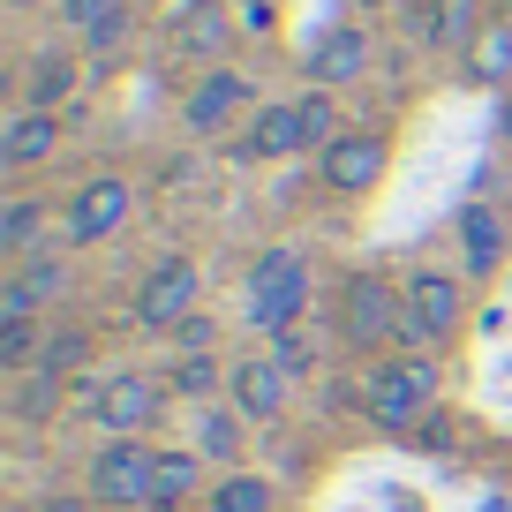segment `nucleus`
<instances>
[{
	"instance_id": "obj_1",
	"label": "nucleus",
	"mask_w": 512,
	"mask_h": 512,
	"mask_svg": "<svg viewBox=\"0 0 512 512\" xmlns=\"http://www.w3.org/2000/svg\"><path fill=\"white\" fill-rule=\"evenodd\" d=\"M430 400H437V369L430 362H377L362 377V415L377 422V430H415L422 415H430Z\"/></svg>"
},
{
	"instance_id": "obj_2",
	"label": "nucleus",
	"mask_w": 512,
	"mask_h": 512,
	"mask_svg": "<svg viewBox=\"0 0 512 512\" xmlns=\"http://www.w3.org/2000/svg\"><path fill=\"white\" fill-rule=\"evenodd\" d=\"M302 302H309V256L302 249H264L249 264V317L264 324V332H287L294 317H302Z\"/></svg>"
},
{
	"instance_id": "obj_3",
	"label": "nucleus",
	"mask_w": 512,
	"mask_h": 512,
	"mask_svg": "<svg viewBox=\"0 0 512 512\" xmlns=\"http://www.w3.org/2000/svg\"><path fill=\"white\" fill-rule=\"evenodd\" d=\"M128 211H136V189H128L121 174H98V181H83V189L61 204V234L76 241V249H91V241L121 234Z\"/></svg>"
},
{
	"instance_id": "obj_4",
	"label": "nucleus",
	"mask_w": 512,
	"mask_h": 512,
	"mask_svg": "<svg viewBox=\"0 0 512 512\" xmlns=\"http://www.w3.org/2000/svg\"><path fill=\"white\" fill-rule=\"evenodd\" d=\"M151 475H159V452L136 437H113L91 460V497L98 505H151Z\"/></svg>"
},
{
	"instance_id": "obj_5",
	"label": "nucleus",
	"mask_w": 512,
	"mask_h": 512,
	"mask_svg": "<svg viewBox=\"0 0 512 512\" xmlns=\"http://www.w3.org/2000/svg\"><path fill=\"white\" fill-rule=\"evenodd\" d=\"M196 294H204V279H196L189 256H166L159 272L136 287V317L151 324V332H181V324L196 317Z\"/></svg>"
},
{
	"instance_id": "obj_6",
	"label": "nucleus",
	"mask_w": 512,
	"mask_h": 512,
	"mask_svg": "<svg viewBox=\"0 0 512 512\" xmlns=\"http://www.w3.org/2000/svg\"><path fill=\"white\" fill-rule=\"evenodd\" d=\"M339 324H347L354 347H384V339H400L407 302L384 287V279H347V294H339Z\"/></svg>"
},
{
	"instance_id": "obj_7",
	"label": "nucleus",
	"mask_w": 512,
	"mask_h": 512,
	"mask_svg": "<svg viewBox=\"0 0 512 512\" xmlns=\"http://www.w3.org/2000/svg\"><path fill=\"white\" fill-rule=\"evenodd\" d=\"M400 302H407L400 339H452L460 332V287H452L445 272H415L400 287Z\"/></svg>"
},
{
	"instance_id": "obj_8",
	"label": "nucleus",
	"mask_w": 512,
	"mask_h": 512,
	"mask_svg": "<svg viewBox=\"0 0 512 512\" xmlns=\"http://www.w3.org/2000/svg\"><path fill=\"white\" fill-rule=\"evenodd\" d=\"M241 98H249V76H241V68H204V76H196V91L181 98L189 136H219V128L241 113Z\"/></svg>"
},
{
	"instance_id": "obj_9",
	"label": "nucleus",
	"mask_w": 512,
	"mask_h": 512,
	"mask_svg": "<svg viewBox=\"0 0 512 512\" xmlns=\"http://www.w3.org/2000/svg\"><path fill=\"white\" fill-rule=\"evenodd\" d=\"M377 174H384V136L347 128V136H332V144H324V181H332L339 196H362Z\"/></svg>"
},
{
	"instance_id": "obj_10",
	"label": "nucleus",
	"mask_w": 512,
	"mask_h": 512,
	"mask_svg": "<svg viewBox=\"0 0 512 512\" xmlns=\"http://www.w3.org/2000/svg\"><path fill=\"white\" fill-rule=\"evenodd\" d=\"M317 136H309V113L302 98L294 106H264L249 121V136H241V159H294V151H309Z\"/></svg>"
},
{
	"instance_id": "obj_11",
	"label": "nucleus",
	"mask_w": 512,
	"mask_h": 512,
	"mask_svg": "<svg viewBox=\"0 0 512 512\" xmlns=\"http://www.w3.org/2000/svg\"><path fill=\"white\" fill-rule=\"evenodd\" d=\"M309 83H317V91H332V83H354L369 68V31L362 23H339V31H324L317 46H309Z\"/></svg>"
},
{
	"instance_id": "obj_12",
	"label": "nucleus",
	"mask_w": 512,
	"mask_h": 512,
	"mask_svg": "<svg viewBox=\"0 0 512 512\" xmlns=\"http://www.w3.org/2000/svg\"><path fill=\"white\" fill-rule=\"evenodd\" d=\"M415 38L437 46V53L475 46V38H482V0H422V8H415Z\"/></svg>"
},
{
	"instance_id": "obj_13",
	"label": "nucleus",
	"mask_w": 512,
	"mask_h": 512,
	"mask_svg": "<svg viewBox=\"0 0 512 512\" xmlns=\"http://www.w3.org/2000/svg\"><path fill=\"white\" fill-rule=\"evenodd\" d=\"M226 38H234L226 0H181V8H174V46H181V53H196V61H219Z\"/></svg>"
},
{
	"instance_id": "obj_14",
	"label": "nucleus",
	"mask_w": 512,
	"mask_h": 512,
	"mask_svg": "<svg viewBox=\"0 0 512 512\" xmlns=\"http://www.w3.org/2000/svg\"><path fill=\"white\" fill-rule=\"evenodd\" d=\"M151 415H159V384H144V377H121V384L98 392V422H106L113 437H136Z\"/></svg>"
},
{
	"instance_id": "obj_15",
	"label": "nucleus",
	"mask_w": 512,
	"mask_h": 512,
	"mask_svg": "<svg viewBox=\"0 0 512 512\" xmlns=\"http://www.w3.org/2000/svg\"><path fill=\"white\" fill-rule=\"evenodd\" d=\"M53 151H61V121L38 113V106H23L16 121L0 128V159L8 166H38V159H53Z\"/></svg>"
},
{
	"instance_id": "obj_16",
	"label": "nucleus",
	"mask_w": 512,
	"mask_h": 512,
	"mask_svg": "<svg viewBox=\"0 0 512 512\" xmlns=\"http://www.w3.org/2000/svg\"><path fill=\"white\" fill-rule=\"evenodd\" d=\"M234 407L249 422H272L279 407H287V369L279 362H241L234 369Z\"/></svg>"
},
{
	"instance_id": "obj_17",
	"label": "nucleus",
	"mask_w": 512,
	"mask_h": 512,
	"mask_svg": "<svg viewBox=\"0 0 512 512\" xmlns=\"http://www.w3.org/2000/svg\"><path fill=\"white\" fill-rule=\"evenodd\" d=\"M61 256H38V264H23L16 279H8V294H0V324L8 317H31L38 302H53V294H61Z\"/></svg>"
},
{
	"instance_id": "obj_18",
	"label": "nucleus",
	"mask_w": 512,
	"mask_h": 512,
	"mask_svg": "<svg viewBox=\"0 0 512 512\" xmlns=\"http://www.w3.org/2000/svg\"><path fill=\"white\" fill-rule=\"evenodd\" d=\"M460 249H467V272H497V256H505V219L490 204H467L460 211Z\"/></svg>"
},
{
	"instance_id": "obj_19",
	"label": "nucleus",
	"mask_w": 512,
	"mask_h": 512,
	"mask_svg": "<svg viewBox=\"0 0 512 512\" xmlns=\"http://www.w3.org/2000/svg\"><path fill=\"white\" fill-rule=\"evenodd\" d=\"M68 91H76V61H68L61 46H46V53H38V61H31V83H23V106L53 113V106H61Z\"/></svg>"
},
{
	"instance_id": "obj_20",
	"label": "nucleus",
	"mask_w": 512,
	"mask_h": 512,
	"mask_svg": "<svg viewBox=\"0 0 512 512\" xmlns=\"http://www.w3.org/2000/svg\"><path fill=\"white\" fill-rule=\"evenodd\" d=\"M467 76L475 83H512V16L482 23V38L467 46Z\"/></svg>"
},
{
	"instance_id": "obj_21",
	"label": "nucleus",
	"mask_w": 512,
	"mask_h": 512,
	"mask_svg": "<svg viewBox=\"0 0 512 512\" xmlns=\"http://www.w3.org/2000/svg\"><path fill=\"white\" fill-rule=\"evenodd\" d=\"M196 490V452H159V475H151V512H181Z\"/></svg>"
},
{
	"instance_id": "obj_22",
	"label": "nucleus",
	"mask_w": 512,
	"mask_h": 512,
	"mask_svg": "<svg viewBox=\"0 0 512 512\" xmlns=\"http://www.w3.org/2000/svg\"><path fill=\"white\" fill-rule=\"evenodd\" d=\"M279 497H272V482L264 475H226L219 490H211V512H272Z\"/></svg>"
},
{
	"instance_id": "obj_23",
	"label": "nucleus",
	"mask_w": 512,
	"mask_h": 512,
	"mask_svg": "<svg viewBox=\"0 0 512 512\" xmlns=\"http://www.w3.org/2000/svg\"><path fill=\"white\" fill-rule=\"evenodd\" d=\"M83 354H91V332H53L46 347H38V369H46V377H76Z\"/></svg>"
},
{
	"instance_id": "obj_24",
	"label": "nucleus",
	"mask_w": 512,
	"mask_h": 512,
	"mask_svg": "<svg viewBox=\"0 0 512 512\" xmlns=\"http://www.w3.org/2000/svg\"><path fill=\"white\" fill-rule=\"evenodd\" d=\"M38 219H46V211L31 204V196H16V204L0 211V249H31V234H38Z\"/></svg>"
},
{
	"instance_id": "obj_25",
	"label": "nucleus",
	"mask_w": 512,
	"mask_h": 512,
	"mask_svg": "<svg viewBox=\"0 0 512 512\" xmlns=\"http://www.w3.org/2000/svg\"><path fill=\"white\" fill-rule=\"evenodd\" d=\"M121 8H128V0H61V23H68V31H83V38H91L98 23H113Z\"/></svg>"
},
{
	"instance_id": "obj_26",
	"label": "nucleus",
	"mask_w": 512,
	"mask_h": 512,
	"mask_svg": "<svg viewBox=\"0 0 512 512\" xmlns=\"http://www.w3.org/2000/svg\"><path fill=\"white\" fill-rule=\"evenodd\" d=\"M0 362H8V369L38 362V332H31V317H8V324H0Z\"/></svg>"
},
{
	"instance_id": "obj_27",
	"label": "nucleus",
	"mask_w": 512,
	"mask_h": 512,
	"mask_svg": "<svg viewBox=\"0 0 512 512\" xmlns=\"http://www.w3.org/2000/svg\"><path fill=\"white\" fill-rule=\"evenodd\" d=\"M272 339H279V347H272V362L287 369V377H294V369H309V362H317V354H309V339H302V324H287V332H272Z\"/></svg>"
},
{
	"instance_id": "obj_28",
	"label": "nucleus",
	"mask_w": 512,
	"mask_h": 512,
	"mask_svg": "<svg viewBox=\"0 0 512 512\" xmlns=\"http://www.w3.org/2000/svg\"><path fill=\"white\" fill-rule=\"evenodd\" d=\"M211 384H219V369H211L204 354H189V362L174 369V392H189V400H196V392H211Z\"/></svg>"
},
{
	"instance_id": "obj_29",
	"label": "nucleus",
	"mask_w": 512,
	"mask_h": 512,
	"mask_svg": "<svg viewBox=\"0 0 512 512\" xmlns=\"http://www.w3.org/2000/svg\"><path fill=\"white\" fill-rule=\"evenodd\" d=\"M174 339H181V354H204V347H211L219 332H211V317H189V324H181Z\"/></svg>"
},
{
	"instance_id": "obj_30",
	"label": "nucleus",
	"mask_w": 512,
	"mask_h": 512,
	"mask_svg": "<svg viewBox=\"0 0 512 512\" xmlns=\"http://www.w3.org/2000/svg\"><path fill=\"white\" fill-rule=\"evenodd\" d=\"M46 392H53V377L38 369L31 384H23V400H16V415H46Z\"/></svg>"
},
{
	"instance_id": "obj_31",
	"label": "nucleus",
	"mask_w": 512,
	"mask_h": 512,
	"mask_svg": "<svg viewBox=\"0 0 512 512\" xmlns=\"http://www.w3.org/2000/svg\"><path fill=\"white\" fill-rule=\"evenodd\" d=\"M497 136L512 144V83H505V98H497Z\"/></svg>"
},
{
	"instance_id": "obj_32",
	"label": "nucleus",
	"mask_w": 512,
	"mask_h": 512,
	"mask_svg": "<svg viewBox=\"0 0 512 512\" xmlns=\"http://www.w3.org/2000/svg\"><path fill=\"white\" fill-rule=\"evenodd\" d=\"M38 512H83V497H46Z\"/></svg>"
},
{
	"instance_id": "obj_33",
	"label": "nucleus",
	"mask_w": 512,
	"mask_h": 512,
	"mask_svg": "<svg viewBox=\"0 0 512 512\" xmlns=\"http://www.w3.org/2000/svg\"><path fill=\"white\" fill-rule=\"evenodd\" d=\"M482 512H512V497H490V505H482Z\"/></svg>"
},
{
	"instance_id": "obj_34",
	"label": "nucleus",
	"mask_w": 512,
	"mask_h": 512,
	"mask_svg": "<svg viewBox=\"0 0 512 512\" xmlns=\"http://www.w3.org/2000/svg\"><path fill=\"white\" fill-rule=\"evenodd\" d=\"M8 8H46V0H8Z\"/></svg>"
},
{
	"instance_id": "obj_35",
	"label": "nucleus",
	"mask_w": 512,
	"mask_h": 512,
	"mask_svg": "<svg viewBox=\"0 0 512 512\" xmlns=\"http://www.w3.org/2000/svg\"><path fill=\"white\" fill-rule=\"evenodd\" d=\"M362 8H392V0H362Z\"/></svg>"
},
{
	"instance_id": "obj_36",
	"label": "nucleus",
	"mask_w": 512,
	"mask_h": 512,
	"mask_svg": "<svg viewBox=\"0 0 512 512\" xmlns=\"http://www.w3.org/2000/svg\"><path fill=\"white\" fill-rule=\"evenodd\" d=\"M505 8H512V0H505Z\"/></svg>"
}]
</instances>
